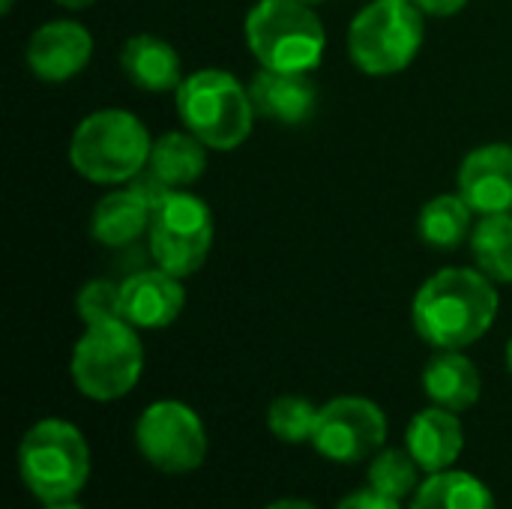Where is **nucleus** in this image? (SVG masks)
<instances>
[{
  "instance_id": "f257e3e1",
  "label": "nucleus",
  "mask_w": 512,
  "mask_h": 509,
  "mask_svg": "<svg viewBox=\"0 0 512 509\" xmlns=\"http://www.w3.org/2000/svg\"><path fill=\"white\" fill-rule=\"evenodd\" d=\"M495 282L471 267H447L426 279L414 297L411 318L423 342L438 351H465L480 342L498 318Z\"/></svg>"
},
{
  "instance_id": "f03ea898",
  "label": "nucleus",
  "mask_w": 512,
  "mask_h": 509,
  "mask_svg": "<svg viewBox=\"0 0 512 509\" xmlns=\"http://www.w3.org/2000/svg\"><path fill=\"white\" fill-rule=\"evenodd\" d=\"M153 141L147 126L123 108H102L87 114L69 141L72 168L102 186L135 180L150 159Z\"/></svg>"
},
{
  "instance_id": "7ed1b4c3",
  "label": "nucleus",
  "mask_w": 512,
  "mask_h": 509,
  "mask_svg": "<svg viewBox=\"0 0 512 509\" xmlns=\"http://www.w3.org/2000/svg\"><path fill=\"white\" fill-rule=\"evenodd\" d=\"M18 477L39 504L75 501L90 480V447L81 429L60 417L33 423L18 444Z\"/></svg>"
},
{
  "instance_id": "20e7f679",
  "label": "nucleus",
  "mask_w": 512,
  "mask_h": 509,
  "mask_svg": "<svg viewBox=\"0 0 512 509\" xmlns=\"http://www.w3.org/2000/svg\"><path fill=\"white\" fill-rule=\"evenodd\" d=\"M177 114L183 126L210 150H237L255 123V105L249 87H243L225 69H198L180 81Z\"/></svg>"
},
{
  "instance_id": "39448f33",
  "label": "nucleus",
  "mask_w": 512,
  "mask_h": 509,
  "mask_svg": "<svg viewBox=\"0 0 512 509\" xmlns=\"http://www.w3.org/2000/svg\"><path fill=\"white\" fill-rule=\"evenodd\" d=\"M246 45L264 69L312 72L321 66L327 33L303 0H258L246 15Z\"/></svg>"
},
{
  "instance_id": "423d86ee",
  "label": "nucleus",
  "mask_w": 512,
  "mask_h": 509,
  "mask_svg": "<svg viewBox=\"0 0 512 509\" xmlns=\"http://www.w3.org/2000/svg\"><path fill=\"white\" fill-rule=\"evenodd\" d=\"M144 372V345L138 330L123 321H102L84 327V336L72 348L69 375L81 396L93 402L123 399Z\"/></svg>"
},
{
  "instance_id": "0eeeda50",
  "label": "nucleus",
  "mask_w": 512,
  "mask_h": 509,
  "mask_svg": "<svg viewBox=\"0 0 512 509\" xmlns=\"http://www.w3.org/2000/svg\"><path fill=\"white\" fill-rule=\"evenodd\" d=\"M426 15L411 0H372L348 27V54L366 75H396L414 63L426 39Z\"/></svg>"
},
{
  "instance_id": "6e6552de",
  "label": "nucleus",
  "mask_w": 512,
  "mask_h": 509,
  "mask_svg": "<svg viewBox=\"0 0 512 509\" xmlns=\"http://www.w3.org/2000/svg\"><path fill=\"white\" fill-rule=\"evenodd\" d=\"M147 237L159 270L177 279L195 276L213 249V213L189 189H174L153 207Z\"/></svg>"
},
{
  "instance_id": "1a4fd4ad",
  "label": "nucleus",
  "mask_w": 512,
  "mask_h": 509,
  "mask_svg": "<svg viewBox=\"0 0 512 509\" xmlns=\"http://www.w3.org/2000/svg\"><path fill=\"white\" fill-rule=\"evenodd\" d=\"M135 447L159 474L183 477L204 465L207 429L189 405L177 399H159L141 411L135 423Z\"/></svg>"
},
{
  "instance_id": "9d476101",
  "label": "nucleus",
  "mask_w": 512,
  "mask_h": 509,
  "mask_svg": "<svg viewBox=\"0 0 512 509\" xmlns=\"http://www.w3.org/2000/svg\"><path fill=\"white\" fill-rule=\"evenodd\" d=\"M387 441V414L366 396H336L318 408L312 447L336 465H360Z\"/></svg>"
},
{
  "instance_id": "9b49d317",
  "label": "nucleus",
  "mask_w": 512,
  "mask_h": 509,
  "mask_svg": "<svg viewBox=\"0 0 512 509\" xmlns=\"http://www.w3.org/2000/svg\"><path fill=\"white\" fill-rule=\"evenodd\" d=\"M27 66L39 81L63 84L75 78L93 57V36L78 21H48L27 42Z\"/></svg>"
},
{
  "instance_id": "f8f14e48",
  "label": "nucleus",
  "mask_w": 512,
  "mask_h": 509,
  "mask_svg": "<svg viewBox=\"0 0 512 509\" xmlns=\"http://www.w3.org/2000/svg\"><path fill=\"white\" fill-rule=\"evenodd\" d=\"M186 291L165 270H141L120 282V318L135 330H162L180 318Z\"/></svg>"
},
{
  "instance_id": "ddd939ff",
  "label": "nucleus",
  "mask_w": 512,
  "mask_h": 509,
  "mask_svg": "<svg viewBox=\"0 0 512 509\" xmlns=\"http://www.w3.org/2000/svg\"><path fill=\"white\" fill-rule=\"evenodd\" d=\"M459 195L480 216L512 213V147L483 144L459 168Z\"/></svg>"
},
{
  "instance_id": "4468645a",
  "label": "nucleus",
  "mask_w": 512,
  "mask_h": 509,
  "mask_svg": "<svg viewBox=\"0 0 512 509\" xmlns=\"http://www.w3.org/2000/svg\"><path fill=\"white\" fill-rule=\"evenodd\" d=\"M249 96L258 117L300 126L315 114L318 87L312 84L309 72H279L261 66L249 81Z\"/></svg>"
},
{
  "instance_id": "2eb2a0df",
  "label": "nucleus",
  "mask_w": 512,
  "mask_h": 509,
  "mask_svg": "<svg viewBox=\"0 0 512 509\" xmlns=\"http://www.w3.org/2000/svg\"><path fill=\"white\" fill-rule=\"evenodd\" d=\"M405 447L423 468V474H441L456 465L465 447V432L456 411L432 405L420 411L405 432Z\"/></svg>"
},
{
  "instance_id": "dca6fc26",
  "label": "nucleus",
  "mask_w": 512,
  "mask_h": 509,
  "mask_svg": "<svg viewBox=\"0 0 512 509\" xmlns=\"http://www.w3.org/2000/svg\"><path fill=\"white\" fill-rule=\"evenodd\" d=\"M153 207L138 189H114L102 195L90 213V237L108 249H123L150 231Z\"/></svg>"
},
{
  "instance_id": "f3484780",
  "label": "nucleus",
  "mask_w": 512,
  "mask_h": 509,
  "mask_svg": "<svg viewBox=\"0 0 512 509\" xmlns=\"http://www.w3.org/2000/svg\"><path fill=\"white\" fill-rule=\"evenodd\" d=\"M120 66L126 72V78L147 93H165V90H177L183 75L180 57L174 51V45H168L159 36L150 33H138L129 36L123 51H120Z\"/></svg>"
},
{
  "instance_id": "a211bd4d",
  "label": "nucleus",
  "mask_w": 512,
  "mask_h": 509,
  "mask_svg": "<svg viewBox=\"0 0 512 509\" xmlns=\"http://www.w3.org/2000/svg\"><path fill=\"white\" fill-rule=\"evenodd\" d=\"M423 393L447 411H468L480 402L483 378L462 351H438L423 369Z\"/></svg>"
},
{
  "instance_id": "6ab92c4d",
  "label": "nucleus",
  "mask_w": 512,
  "mask_h": 509,
  "mask_svg": "<svg viewBox=\"0 0 512 509\" xmlns=\"http://www.w3.org/2000/svg\"><path fill=\"white\" fill-rule=\"evenodd\" d=\"M147 171L168 189H189L207 171V144L192 132H168L153 141Z\"/></svg>"
},
{
  "instance_id": "aec40b11",
  "label": "nucleus",
  "mask_w": 512,
  "mask_h": 509,
  "mask_svg": "<svg viewBox=\"0 0 512 509\" xmlns=\"http://www.w3.org/2000/svg\"><path fill=\"white\" fill-rule=\"evenodd\" d=\"M411 509H498V504L489 486L474 474L441 471L423 480V486L411 498Z\"/></svg>"
},
{
  "instance_id": "412c9836",
  "label": "nucleus",
  "mask_w": 512,
  "mask_h": 509,
  "mask_svg": "<svg viewBox=\"0 0 512 509\" xmlns=\"http://www.w3.org/2000/svg\"><path fill=\"white\" fill-rule=\"evenodd\" d=\"M420 240L432 249H456L471 240L474 231V210L462 195H438L432 198L417 219Z\"/></svg>"
},
{
  "instance_id": "4be33fe9",
  "label": "nucleus",
  "mask_w": 512,
  "mask_h": 509,
  "mask_svg": "<svg viewBox=\"0 0 512 509\" xmlns=\"http://www.w3.org/2000/svg\"><path fill=\"white\" fill-rule=\"evenodd\" d=\"M468 243L480 273L492 282L512 285V213L480 216Z\"/></svg>"
},
{
  "instance_id": "5701e85b",
  "label": "nucleus",
  "mask_w": 512,
  "mask_h": 509,
  "mask_svg": "<svg viewBox=\"0 0 512 509\" xmlns=\"http://www.w3.org/2000/svg\"><path fill=\"white\" fill-rule=\"evenodd\" d=\"M420 474L423 468L417 465V459L399 447H384L375 453L372 459V468H369V489H375L378 495L384 498H393V501H405V498H414L417 489L423 486L420 483Z\"/></svg>"
},
{
  "instance_id": "b1692460",
  "label": "nucleus",
  "mask_w": 512,
  "mask_h": 509,
  "mask_svg": "<svg viewBox=\"0 0 512 509\" xmlns=\"http://www.w3.org/2000/svg\"><path fill=\"white\" fill-rule=\"evenodd\" d=\"M318 426V408L306 396H279L267 408V429L282 444H309Z\"/></svg>"
},
{
  "instance_id": "393cba45",
  "label": "nucleus",
  "mask_w": 512,
  "mask_h": 509,
  "mask_svg": "<svg viewBox=\"0 0 512 509\" xmlns=\"http://www.w3.org/2000/svg\"><path fill=\"white\" fill-rule=\"evenodd\" d=\"M75 309H78V318L84 321V327L120 318V285L108 282V279H90L78 291Z\"/></svg>"
},
{
  "instance_id": "a878e982",
  "label": "nucleus",
  "mask_w": 512,
  "mask_h": 509,
  "mask_svg": "<svg viewBox=\"0 0 512 509\" xmlns=\"http://www.w3.org/2000/svg\"><path fill=\"white\" fill-rule=\"evenodd\" d=\"M336 509H402L399 501H393V498H384V495H378L375 489H357V492H351V495H345Z\"/></svg>"
},
{
  "instance_id": "bb28decb",
  "label": "nucleus",
  "mask_w": 512,
  "mask_h": 509,
  "mask_svg": "<svg viewBox=\"0 0 512 509\" xmlns=\"http://www.w3.org/2000/svg\"><path fill=\"white\" fill-rule=\"evenodd\" d=\"M423 15H432V18H450L456 12H462L468 6V0H411Z\"/></svg>"
},
{
  "instance_id": "cd10ccee",
  "label": "nucleus",
  "mask_w": 512,
  "mask_h": 509,
  "mask_svg": "<svg viewBox=\"0 0 512 509\" xmlns=\"http://www.w3.org/2000/svg\"><path fill=\"white\" fill-rule=\"evenodd\" d=\"M264 509H318L312 507L309 501H300V498H282V501H273L270 507Z\"/></svg>"
},
{
  "instance_id": "c85d7f7f",
  "label": "nucleus",
  "mask_w": 512,
  "mask_h": 509,
  "mask_svg": "<svg viewBox=\"0 0 512 509\" xmlns=\"http://www.w3.org/2000/svg\"><path fill=\"white\" fill-rule=\"evenodd\" d=\"M60 6H66V9H87L90 3H96V0H57Z\"/></svg>"
},
{
  "instance_id": "c756f323",
  "label": "nucleus",
  "mask_w": 512,
  "mask_h": 509,
  "mask_svg": "<svg viewBox=\"0 0 512 509\" xmlns=\"http://www.w3.org/2000/svg\"><path fill=\"white\" fill-rule=\"evenodd\" d=\"M45 509H84V507H78L75 501H63V504H45Z\"/></svg>"
},
{
  "instance_id": "7c9ffc66",
  "label": "nucleus",
  "mask_w": 512,
  "mask_h": 509,
  "mask_svg": "<svg viewBox=\"0 0 512 509\" xmlns=\"http://www.w3.org/2000/svg\"><path fill=\"white\" fill-rule=\"evenodd\" d=\"M12 3H15V0H0V9H3V12H9V9H12Z\"/></svg>"
},
{
  "instance_id": "2f4dec72",
  "label": "nucleus",
  "mask_w": 512,
  "mask_h": 509,
  "mask_svg": "<svg viewBox=\"0 0 512 509\" xmlns=\"http://www.w3.org/2000/svg\"><path fill=\"white\" fill-rule=\"evenodd\" d=\"M507 366H510V372H512V339H510V345H507Z\"/></svg>"
},
{
  "instance_id": "473e14b6",
  "label": "nucleus",
  "mask_w": 512,
  "mask_h": 509,
  "mask_svg": "<svg viewBox=\"0 0 512 509\" xmlns=\"http://www.w3.org/2000/svg\"><path fill=\"white\" fill-rule=\"evenodd\" d=\"M303 3H309V6H315V3H321V0H303Z\"/></svg>"
}]
</instances>
